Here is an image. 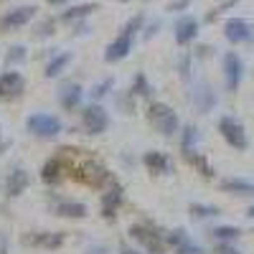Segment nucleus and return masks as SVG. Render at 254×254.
<instances>
[{
  "mask_svg": "<svg viewBox=\"0 0 254 254\" xmlns=\"http://www.w3.org/2000/svg\"><path fill=\"white\" fill-rule=\"evenodd\" d=\"M190 99H193V107L201 115H208L211 110L216 107V92H214V87H211L208 81H198L193 94H190Z\"/></svg>",
  "mask_w": 254,
  "mask_h": 254,
  "instance_id": "4468645a",
  "label": "nucleus"
},
{
  "mask_svg": "<svg viewBox=\"0 0 254 254\" xmlns=\"http://www.w3.org/2000/svg\"><path fill=\"white\" fill-rule=\"evenodd\" d=\"M81 99H84V89H81V84H76V81H66V84L59 89V104H61L66 112H76V107L81 104Z\"/></svg>",
  "mask_w": 254,
  "mask_h": 254,
  "instance_id": "f3484780",
  "label": "nucleus"
},
{
  "mask_svg": "<svg viewBox=\"0 0 254 254\" xmlns=\"http://www.w3.org/2000/svg\"><path fill=\"white\" fill-rule=\"evenodd\" d=\"M64 173H66V163H64L61 155H54L41 165V181H44L46 186H56L64 178Z\"/></svg>",
  "mask_w": 254,
  "mask_h": 254,
  "instance_id": "6ab92c4d",
  "label": "nucleus"
},
{
  "mask_svg": "<svg viewBox=\"0 0 254 254\" xmlns=\"http://www.w3.org/2000/svg\"><path fill=\"white\" fill-rule=\"evenodd\" d=\"M221 190L224 193H231V196H254V183L244 181V178H224Z\"/></svg>",
  "mask_w": 254,
  "mask_h": 254,
  "instance_id": "5701e85b",
  "label": "nucleus"
},
{
  "mask_svg": "<svg viewBox=\"0 0 254 254\" xmlns=\"http://www.w3.org/2000/svg\"><path fill=\"white\" fill-rule=\"evenodd\" d=\"M56 33V18H44V20H38V23L33 26V38H51Z\"/></svg>",
  "mask_w": 254,
  "mask_h": 254,
  "instance_id": "c85d7f7f",
  "label": "nucleus"
},
{
  "mask_svg": "<svg viewBox=\"0 0 254 254\" xmlns=\"http://www.w3.org/2000/svg\"><path fill=\"white\" fill-rule=\"evenodd\" d=\"M120 3H127V0H120Z\"/></svg>",
  "mask_w": 254,
  "mask_h": 254,
  "instance_id": "a18cd8bd",
  "label": "nucleus"
},
{
  "mask_svg": "<svg viewBox=\"0 0 254 254\" xmlns=\"http://www.w3.org/2000/svg\"><path fill=\"white\" fill-rule=\"evenodd\" d=\"M224 84H226V92H237L239 89V84L244 79V61L239 59L237 51H226L224 59Z\"/></svg>",
  "mask_w": 254,
  "mask_h": 254,
  "instance_id": "1a4fd4ad",
  "label": "nucleus"
},
{
  "mask_svg": "<svg viewBox=\"0 0 254 254\" xmlns=\"http://www.w3.org/2000/svg\"><path fill=\"white\" fill-rule=\"evenodd\" d=\"M26 89V79L18 69H10V71H3L0 74V102H13L23 94Z\"/></svg>",
  "mask_w": 254,
  "mask_h": 254,
  "instance_id": "9b49d317",
  "label": "nucleus"
},
{
  "mask_svg": "<svg viewBox=\"0 0 254 254\" xmlns=\"http://www.w3.org/2000/svg\"><path fill=\"white\" fill-rule=\"evenodd\" d=\"M64 242H66V234H64V231H41V234H26L23 237V244L44 247V249H59Z\"/></svg>",
  "mask_w": 254,
  "mask_h": 254,
  "instance_id": "a211bd4d",
  "label": "nucleus"
},
{
  "mask_svg": "<svg viewBox=\"0 0 254 254\" xmlns=\"http://www.w3.org/2000/svg\"><path fill=\"white\" fill-rule=\"evenodd\" d=\"M188 214L193 216L196 221H206V219L221 216V208L219 206H211V203H190L188 206Z\"/></svg>",
  "mask_w": 254,
  "mask_h": 254,
  "instance_id": "a878e982",
  "label": "nucleus"
},
{
  "mask_svg": "<svg viewBox=\"0 0 254 254\" xmlns=\"http://www.w3.org/2000/svg\"><path fill=\"white\" fill-rule=\"evenodd\" d=\"M0 254H8V239L3 231H0Z\"/></svg>",
  "mask_w": 254,
  "mask_h": 254,
  "instance_id": "ea45409f",
  "label": "nucleus"
},
{
  "mask_svg": "<svg viewBox=\"0 0 254 254\" xmlns=\"http://www.w3.org/2000/svg\"><path fill=\"white\" fill-rule=\"evenodd\" d=\"M142 165H145L150 173H155V176H165V173L173 171L171 158H168L165 153H158V150H147V153L142 155Z\"/></svg>",
  "mask_w": 254,
  "mask_h": 254,
  "instance_id": "aec40b11",
  "label": "nucleus"
},
{
  "mask_svg": "<svg viewBox=\"0 0 254 254\" xmlns=\"http://www.w3.org/2000/svg\"><path fill=\"white\" fill-rule=\"evenodd\" d=\"M120 254H142V252H137V249H132V247H125V244H122V247H120ZM145 254H147V252H145Z\"/></svg>",
  "mask_w": 254,
  "mask_h": 254,
  "instance_id": "a19ab883",
  "label": "nucleus"
},
{
  "mask_svg": "<svg viewBox=\"0 0 254 254\" xmlns=\"http://www.w3.org/2000/svg\"><path fill=\"white\" fill-rule=\"evenodd\" d=\"M153 84L147 81V76L142 74V71H137L135 76H132V84H130V94L135 97V99H153Z\"/></svg>",
  "mask_w": 254,
  "mask_h": 254,
  "instance_id": "393cba45",
  "label": "nucleus"
},
{
  "mask_svg": "<svg viewBox=\"0 0 254 254\" xmlns=\"http://www.w3.org/2000/svg\"><path fill=\"white\" fill-rule=\"evenodd\" d=\"M28 186H31V176L23 171V168H13V171L8 173V178H5V196L8 198L23 196L28 190Z\"/></svg>",
  "mask_w": 254,
  "mask_h": 254,
  "instance_id": "dca6fc26",
  "label": "nucleus"
},
{
  "mask_svg": "<svg viewBox=\"0 0 254 254\" xmlns=\"http://www.w3.org/2000/svg\"><path fill=\"white\" fill-rule=\"evenodd\" d=\"M165 242H168V247L178 249L181 244L190 242V237H188V231H186V229H173V231H168V234H165Z\"/></svg>",
  "mask_w": 254,
  "mask_h": 254,
  "instance_id": "473e14b6",
  "label": "nucleus"
},
{
  "mask_svg": "<svg viewBox=\"0 0 254 254\" xmlns=\"http://www.w3.org/2000/svg\"><path fill=\"white\" fill-rule=\"evenodd\" d=\"M247 216H249V219H254V206H249V208H247Z\"/></svg>",
  "mask_w": 254,
  "mask_h": 254,
  "instance_id": "c03bdc74",
  "label": "nucleus"
},
{
  "mask_svg": "<svg viewBox=\"0 0 254 254\" xmlns=\"http://www.w3.org/2000/svg\"><path fill=\"white\" fill-rule=\"evenodd\" d=\"M216 254H242L231 242H219V247H216Z\"/></svg>",
  "mask_w": 254,
  "mask_h": 254,
  "instance_id": "58836bf2",
  "label": "nucleus"
},
{
  "mask_svg": "<svg viewBox=\"0 0 254 254\" xmlns=\"http://www.w3.org/2000/svg\"><path fill=\"white\" fill-rule=\"evenodd\" d=\"M237 3H239V0H224V3H221V5H216L214 10H211V13L206 15V20H208V23H214V20H216V18H219L221 13H226L229 8H234Z\"/></svg>",
  "mask_w": 254,
  "mask_h": 254,
  "instance_id": "f704fd0d",
  "label": "nucleus"
},
{
  "mask_svg": "<svg viewBox=\"0 0 254 254\" xmlns=\"http://www.w3.org/2000/svg\"><path fill=\"white\" fill-rule=\"evenodd\" d=\"M178 135H181V153L183 150H193V147L198 145V130L193 125H183Z\"/></svg>",
  "mask_w": 254,
  "mask_h": 254,
  "instance_id": "cd10ccee",
  "label": "nucleus"
},
{
  "mask_svg": "<svg viewBox=\"0 0 254 254\" xmlns=\"http://www.w3.org/2000/svg\"><path fill=\"white\" fill-rule=\"evenodd\" d=\"M242 234H244V231L239 226H231V224H221V226L211 229V237H214L216 242H237Z\"/></svg>",
  "mask_w": 254,
  "mask_h": 254,
  "instance_id": "bb28decb",
  "label": "nucleus"
},
{
  "mask_svg": "<svg viewBox=\"0 0 254 254\" xmlns=\"http://www.w3.org/2000/svg\"><path fill=\"white\" fill-rule=\"evenodd\" d=\"M147 122L153 125V130L160 132L163 137H173L176 132H181V120L176 115V110L165 102H150L147 107Z\"/></svg>",
  "mask_w": 254,
  "mask_h": 254,
  "instance_id": "f03ea898",
  "label": "nucleus"
},
{
  "mask_svg": "<svg viewBox=\"0 0 254 254\" xmlns=\"http://www.w3.org/2000/svg\"><path fill=\"white\" fill-rule=\"evenodd\" d=\"M183 158H186L190 165H193V168H196V171H198L203 178H208V181H211V178H216L214 165H211V163H208V160H206L198 150H196V147H193V150H183Z\"/></svg>",
  "mask_w": 254,
  "mask_h": 254,
  "instance_id": "4be33fe9",
  "label": "nucleus"
},
{
  "mask_svg": "<svg viewBox=\"0 0 254 254\" xmlns=\"http://www.w3.org/2000/svg\"><path fill=\"white\" fill-rule=\"evenodd\" d=\"M49 5H64V3H69V0H46Z\"/></svg>",
  "mask_w": 254,
  "mask_h": 254,
  "instance_id": "37998d69",
  "label": "nucleus"
},
{
  "mask_svg": "<svg viewBox=\"0 0 254 254\" xmlns=\"http://www.w3.org/2000/svg\"><path fill=\"white\" fill-rule=\"evenodd\" d=\"M190 3H193V0H171L165 10H168V13H183V10L190 8Z\"/></svg>",
  "mask_w": 254,
  "mask_h": 254,
  "instance_id": "c9c22d12",
  "label": "nucleus"
},
{
  "mask_svg": "<svg viewBox=\"0 0 254 254\" xmlns=\"http://www.w3.org/2000/svg\"><path fill=\"white\" fill-rule=\"evenodd\" d=\"M219 132H221V137L226 140V145L234 147V150H239V153H244L247 147H249L247 130H244V125H242L237 117H231V115L219 117Z\"/></svg>",
  "mask_w": 254,
  "mask_h": 254,
  "instance_id": "39448f33",
  "label": "nucleus"
},
{
  "mask_svg": "<svg viewBox=\"0 0 254 254\" xmlns=\"http://www.w3.org/2000/svg\"><path fill=\"white\" fill-rule=\"evenodd\" d=\"M190 69H193V59H190V54H183L178 59V71L186 81H190Z\"/></svg>",
  "mask_w": 254,
  "mask_h": 254,
  "instance_id": "72a5a7b5",
  "label": "nucleus"
},
{
  "mask_svg": "<svg viewBox=\"0 0 254 254\" xmlns=\"http://www.w3.org/2000/svg\"><path fill=\"white\" fill-rule=\"evenodd\" d=\"M8 147H10V140H8V137H0V155H3Z\"/></svg>",
  "mask_w": 254,
  "mask_h": 254,
  "instance_id": "79ce46f5",
  "label": "nucleus"
},
{
  "mask_svg": "<svg viewBox=\"0 0 254 254\" xmlns=\"http://www.w3.org/2000/svg\"><path fill=\"white\" fill-rule=\"evenodd\" d=\"M5 61L10 64V69L23 66V64L28 61V51H26V46H10L8 54H5Z\"/></svg>",
  "mask_w": 254,
  "mask_h": 254,
  "instance_id": "c756f323",
  "label": "nucleus"
},
{
  "mask_svg": "<svg viewBox=\"0 0 254 254\" xmlns=\"http://www.w3.org/2000/svg\"><path fill=\"white\" fill-rule=\"evenodd\" d=\"M66 150L71 153L74 163H66V171L71 173L74 181L89 186V188H97V190H104L110 188L112 183H117V178L112 176V171L107 165H104L102 160H97L89 150H71V147H66Z\"/></svg>",
  "mask_w": 254,
  "mask_h": 254,
  "instance_id": "f257e3e1",
  "label": "nucleus"
},
{
  "mask_svg": "<svg viewBox=\"0 0 254 254\" xmlns=\"http://www.w3.org/2000/svg\"><path fill=\"white\" fill-rule=\"evenodd\" d=\"M112 89H115V79H112V76H107V79H102V81H97V84H94L92 92H89V97H92L94 102H99V99L107 97Z\"/></svg>",
  "mask_w": 254,
  "mask_h": 254,
  "instance_id": "7c9ffc66",
  "label": "nucleus"
},
{
  "mask_svg": "<svg viewBox=\"0 0 254 254\" xmlns=\"http://www.w3.org/2000/svg\"><path fill=\"white\" fill-rule=\"evenodd\" d=\"M160 28H163L160 20H153V23H147V26L142 28V38H145V41H150L155 33H160Z\"/></svg>",
  "mask_w": 254,
  "mask_h": 254,
  "instance_id": "4c0bfd02",
  "label": "nucleus"
},
{
  "mask_svg": "<svg viewBox=\"0 0 254 254\" xmlns=\"http://www.w3.org/2000/svg\"><path fill=\"white\" fill-rule=\"evenodd\" d=\"M130 237H132L147 254H165V252H168L165 234H160L153 224H132V226H130Z\"/></svg>",
  "mask_w": 254,
  "mask_h": 254,
  "instance_id": "20e7f679",
  "label": "nucleus"
},
{
  "mask_svg": "<svg viewBox=\"0 0 254 254\" xmlns=\"http://www.w3.org/2000/svg\"><path fill=\"white\" fill-rule=\"evenodd\" d=\"M49 208L54 211L56 216H64V219H87L89 216L87 203L71 201V198H51L49 201Z\"/></svg>",
  "mask_w": 254,
  "mask_h": 254,
  "instance_id": "f8f14e48",
  "label": "nucleus"
},
{
  "mask_svg": "<svg viewBox=\"0 0 254 254\" xmlns=\"http://www.w3.org/2000/svg\"><path fill=\"white\" fill-rule=\"evenodd\" d=\"M125 201V188L122 183H112L110 188H104V193L99 196V206H102V216L107 219V221H115L117 219V211Z\"/></svg>",
  "mask_w": 254,
  "mask_h": 254,
  "instance_id": "9d476101",
  "label": "nucleus"
},
{
  "mask_svg": "<svg viewBox=\"0 0 254 254\" xmlns=\"http://www.w3.org/2000/svg\"><path fill=\"white\" fill-rule=\"evenodd\" d=\"M142 28H145V13H137V15H132V18L122 26V33H127V36H132V38H135Z\"/></svg>",
  "mask_w": 254,
  "mask_h": 254,
  "instance_id": "2f4dec72",
  "label": "nucleus"
},
{
  "mask_svg": "<svg viewBox=\"0 0 254 254\" xmlns=\"http://www.w3.org/2000/svg\"><path fill=\"white\" fill-rule=\"evenodd\" d=\"M224 36L229 44H254V23L247 18H226V23H224Z\"/></svg>",
  "mask_w": 254,
  "mask_h": 254,
  "instance_id": "0eeeda50",
  "label": "nucleus"
},
{
  "mask_svg": "<svg viewBox=\"0 0 254 254\" xmlns=\"http://www.w3.org/2000/svg\"><path fill=\"white\" fill-rule=\"evenodd\" d=\"M176 254H203V249L190 239V242H186V244H181L178 249H176Z\"/></svg>",
  "mask_w": 254,
  "mask_h": 254,
  "instance_id": "e433bc0d",
  "label": "nucleus"
},
{
  "mask_svg": "<svg viewBox=\"0 0 254 254\" xmlns=\"http://www.w3.org/2000/svg\"><path fill=\"white\" fill-rule=\"evenodd\" d=\"M36 15H38L36 5H20V8H13V10L3 13L0 15V33H10V31H18V28H26Z\"/></svg>",
  "mask_w": 254,
  "mask_h": 254,
  "instance_id": "6e6552de",
  "label": "nucleus"
},
{
  "mask_svg": "<svg viewBox=\"0 0 254 254\" xmlns=\"http://www.w3.org/2000/svg\"><path fill=\"white\" fill-rule=\"evenodd\" d=\"M132 46H135V38L127 36V33H120L112 44L104 49V61H107V64H117V61L127 59L130 51H132Z\"/></svg>",
  "mask_w": 254,
  "mask_h": 254,
  "instance_id": "ddd939ff",
  "label": "nucleus"
},
{
  "mask_svg": "<svg viewBox=\"0 0 254 254\" xmlns=\"http://www.w3.org/2000/svg\"><path fill=\"white\" fill-rule=\"evenodd\" d=\"M71 64V54L69 51H61V54H56V56H51V61L46 64V79H56V76H61L64 71H66V66Z\"/></svg>",
  "mask_w": 254,
  "mask_h": 254,
  "instance_id": "b1692460",
  "label": "nucleus"
},
{
  "mask_svg": "<svg viewBox=\"0 0 254 254\" xmlns=\"http://www.w3.org/2000/svg\"><path fill=\"white\" fill-rule=\"evenodd\" d=\"M81 127L87 135H102L110 130V112L99 102H92L81 110Z\"/></svg>",
  "mask_w": 254,
  "mask_h": 254,
  "instance_id": "423d86ee",
  "label": "nucleus"
},
{
  "mask_svg": "<svg viewBox=\"0 0 254 254\" xmlns=\"http://www.w3.org/2000/svg\"><path fill=\"white\" fill-rule=\"evenodd\" d=\"M176 44L178 46H188L198 38V20L193 15H181L176 20Z\"/></svg>",
  "mask_w": 254,
  "mask_h": 254,
  "instance_id": "2eb2a0df",
  "label": "nucleus"
},
{
  "mask_svg": "<svg viewBox=\"0 0 254 254\" xmlns=\"http://www.w3.org/2000/svg\"><path fill=\"white\" fill-rule=\"evenodd\" d=\"M94 10H99L97 3H79V5H71V8L64 10V13L59 15V20H61V23H79V20L89 18Z\"/></svg>",
  "mask_w": 254,
  "mask_h": 254,
  "instance_id": "412c9836",
  "label": "nucleus"
},
{
  "mask_svg": "<svg viewBox=\"0 0 254 254\" xmlns=\"http://www.w3.org/2000/svg\"><path fill=\"white\" fill-rule=\"evenodd\" d=\"M26 130L38 137V140H56L61 132H64V125L56 115H49V112H33L28 120H26Z\"/></svg>",
  "mask_w": 254,
  "mask_h": 254,
  "instance_id": "7ed1b4c3",
  "label": "nucleus"
}]
</instances>
